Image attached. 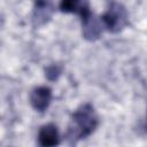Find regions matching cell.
Wrapping results in <instances>:
<instances>
[{
	"label": "cell",
	"mask_w": 147,
	"mask_h": 147,
	"mask_svg": "<svg viewBox=\"0 0 147 147\" xmlns=\"http://www.w3.org/2000/svg\"><path fill=\"white\" fill-rule=\"evenodd\" d=\"M99 125V117L91 103L79 106L72 114L68 131L67 139L70 142H76L91 136Z\"/></svg>",
	"instance_id": "obj_1"
},
{
	"label": "cell",
	"mask_w": 147,
	"mask_h": 147,
	"mask_svg": "<svg viewBox=\"0 0 147 147\" xmlns=\"http://www.w3.org/2000/svg\"><path fill=\"white\" fill-rule=\"evenodd\" d=\"M100 21L102 23L103 29H107L113 33H117L127 25L129 15L122 3L113 1L106 13L100 17Z\"/></svg>",
	"instance_id": "obj_2"
},
{
	"label": "cell",
	"mask_w": 147,
	"mask_h": 147,
	"mask_svg": "<svg viewBox=\"0 0 147 147\" xmlns=\"http://www.w3.org/2000/svg\"><path fill=\"white\" fill-rule=\"evenodd\" d=\"M54 13V0H36L32 10V24L36 28L47 24Z\"/></svg>",
	"instance_id": "obj_3"
},
{
	"label": "cell",
	"mask_w": 147,
	"mask_h": 147,
	"mask_svg": "<svg viewBox=\"0 0 147 147\" xmlns=\"http://www.w3.org/2000/svg\"><path fill=\"white\" fill-rule=\"evenodd\" d=\"M82 21V30H83V36L86 40L94 41L99 39L102 34L103 26L100 21V17H96L92 11L85 15L84 17L80 18Z\"/></svg>",
	"instance_id": "obj_4"
},
{
	"label": "cell",
	"mask_w": 147,
	"mask_h": 147,
	"mask_svg": "<svg viewBox=\"0 0 147 147\" xmlns=\"http://www.w3.org/2000/svg\"><path fill=\"white\" fill-rule=\"evenodd\" d=\"M52 90L47 86L34 87L30 93V103L32 108L38 113H44L52 102Z\"/></svg>",
	"instance_id": "obj_5"
},
{
	"label": "cell",
	"mask_w": 147,
	"mask_h": 147,
	"mask_svg": "<svg viewBox=\"0 0 147 147\" xmlns=\"http://www.w3.org/2000/svg\"><path fill=\"white\" fill-rule=\"evenodd\" d=\"M38 142L40 146L44 147H52L59 145L60 136L56 125L53 123L42 125L38 132Z\"/></svg>",
	"instance_id": "obj_6"
},
{
	"label": "cell",
	"mask_w": 147,
	"mask_h": 147,
	"mask_svg": "<svg viewBox=\"0 0 147 147\" xmlns=\"http://www.w3.org/2000/svg\"><path fill=\"white\" fill-rule=\"evenodd\" d=\"M59 7L61 11L77 14L80 16V18L91 13V7L87 0H61Z\"/></svg>",
	"instance_id": "obj_7"
},
{
	"label": "cell",
	"mask_w": 147,
	"mask_h": 147,
	"mask_svg": "<svg viewBox=\"0 0 147 147\" xmlns=\"http://www.w3.org/2000/svg\"><path fill=\"white\" fill-rule=\"evenodd\" d=\"M62 74V67L59 64H51L45 69V76L48 80L54 82Z\"/></svg>",
	"instance_id": "obj_8"
}]
</instances>
